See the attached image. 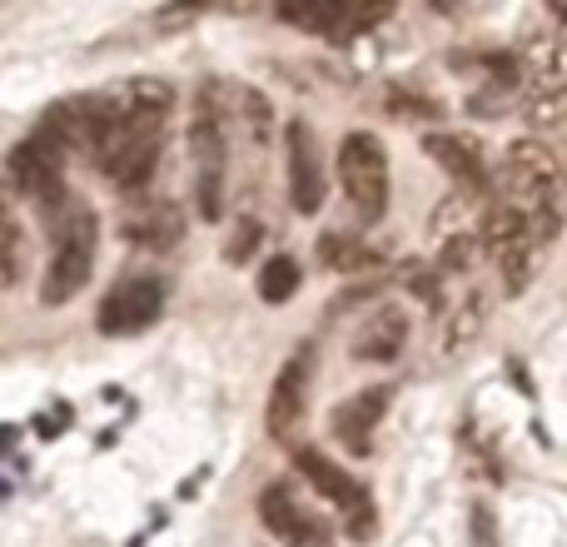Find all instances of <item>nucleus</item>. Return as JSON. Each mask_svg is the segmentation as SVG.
I'll use <instances>...</instances> for the list:
<instances>
[{"label": "nucleus", "mask_w": 567, "mask_h": 547, "mask_svg": "<svg viewBox=\"0 0 567 547\" xmlns=\"http://www.w3.org/2000/svg\"><path fill=\"white\" fill-rule=\"evenodd\" d=\"M95 255H100L95 209L80 205V199H65V205L50 215V259H45V274H40V303L60 309V303L75 299L90 283Z\"/></svg>", "instance_id": "f257e3e1"}, {"label": "nucleus", "mask_w": 567, "mask_h": 547, "mask_svg": "<svg viewBox=\"0 0 567 547\" xmlns=\"http://www.w3.org/2000/svg\"><path fill=\"white\" fill-rule=\"evenodd\" d=\"M189 165H195V209L215 225L225 215V179H229V130H225V90L209 80L195 95L189 120Z\"/></svg>", "instance_id": "f03ea898"}, {"label": "nucleus", "mask_w": 567, "mask_h": 547, "mask_svg": "<svg viewBox=\"0 0 567 547\" xmlns=\"http://www.w3.org/2000/svg\"><path fill=\"white\" fill-rule=\"evenodd\" d=\"M65 159H70V149L60 145V140H50L45 130L35 125L6 155V185H10V195L40 205L45 215H55V209L70 199L65 195Z\"/></svg>", "instance_id": "7ed1b4c3"}, {"label": "nucleus", "mask_w": 567, "mask_h": 547, "mask_svg": "<svg viewBox=\"0 0 567 547\" xmlns=\"http://www.w3.org/2000/svg\"><path fill=\"white\" fill-rule=\"evenodd\" d=\"M339 185L359 225H379L389 215V149L373 130H349L339 145Z\"/></svg>", "instance_id": "20e7f679"}, {"label": "nucleus", "mask_w": 567, "mask_h": 547, "mask_svg": "<svg viewBox=\"0 0 567 547\" xmlns=\"http://www.w3.org/2000/svg\"><path fill=\"white\" fill-rule=\"evenodd\" d=\"M293 468H299L303 478H309V488L319 493L333 513H339L343 533H349L353 543H369L373 533H379V508H373V493L363 488L359 478H349V473H343L333 458H323L319 448H299V453H293Z\"/></svg>", "instance_id": "39448f33"}, {"label": "nucleus", "mask_w": 567, "mask_h": 547, "mask_svg": "<svg viewBox=\"0 0 567 547\" xmlns=\"http://www.w3.org/2000/svg\"><path fill=\"white\" fill-rule=\"evenodd\" d=\"M165 303H169L165 274H130V279H120L105 293V303L95 313V329L105 339H135V333H145L165 313Z\"/></svg>", "instance_id": "423d86ee"}, {"label": "nucleus", "mask_w": 567, "mask_h": 547, "mask_svg": "<svg viewBox=\"0 0 567 547\" xmlns=\"http://www.w3.org/2000/svg\"><path fill=\"white\" fill-rule=\"evenodd\" d=\"M309 383H313V343H299L289 353V363L275 373V383H269V409H265L269 438L293 453H299L303 423H309Z\"/></svg>", "instance_id": "0eeeda50"}, {"label": "nucleus", "mask_w": 567, "mask_h": 547, "mask_svg": "<svg viewBox=\"0 0 567 547\" xmlns=\"http://www.w3.org/2000/svg\"><path fill=\"white\" fill-rule=\"evenodd\" d=\"M259 523L279 547H333L329 518H319V508H309L293 483H269L259 493Z\"/></svg>", "instance_id": "6e6552de"}, {"label": "nucleus", "mask_w": 567, "mask_h": 547, "mask_svg": "<svg viewBox=\"0 0 567 547\" xmlns=\"http://www.w3.org/2000/svg\"><path fill=\"white\" fill-rule=\"evenodd\" d=\"M284 179H289V199L299 215H319L323 195H329V169H323V149L309 120H289L284 125Z\"/></svg>", "instance_id": "1a4fd4ad"}, {"label": "nucleus", "mask_w": 567, "mask_h": 547, "mask_svg": "<svg viewBox=\"0 0 567 547\" xmlns=\"http://www.w3.org/2000/svg\"><path fill=\"white\" fill-rule=\"evenodd\" d=\"M389 399H393V389H363V393H353V399H343L339 409H333V419H329V433L339 438V448L343 453H369L373 448V433H379V423H383V413H389Z\"/></svg>", "instance_id": "9d476101"}, {"label": "nucleus", "mask_w": 567, "mask_h": 547, "mask_svg": "<svg viewBox=\"0 0 567 547\" xmlns=\"http://www.w3.org/2000/svg\"><path fill=\"white\" fill-rule=\"evenodd\" d=\"M125 239L140 249H155V255H165V249H175L179 239H185V209L175 205V199L165 195H145L135 209H130L125 219Z\"/></svg>", "instance_id": "9b49d317"}, {"label": "nucleus", "mask_w": 567, "mask_h": 547, "mask_svg": "<svg viewBox=\"0 0 567 547\" xmlns=\"http://www.w3.org/2000/svg\"><path fill=\"white\" fill-rule=\"evenodd\" d=\"M389 16V6H284L279 20L289 25H303L313 35H329V40H349V35H363L369 25Z\"/></svg>", "instance_id": "f8f14e48"}, {"label": "nucleus", "mask_w": 567, "mask_h": 547, "mask_svg": "<svg viewBox=\"0 0 567 547\" xmlns=\"http://www.w3.org/2000/svg\"><path fill=\"white\" fill-rule=\"evenodd\" d=\"M403 343H409V319H403V309H373L369 319L359 323V333H353V359L389 363L403 353Z\"/></svg>", "instance_id": "ddd939ff"}, {"label": "nucleus", "mask_w": 567, "mask_h": 547, "mask_svg": "<svg viewBox=\"0 0 567 547\" xmlns=\"http://www.w3.org/2000/svg\"><path fill=\"white\" fill-rule=\"evenodd\" d=\"M423 149H429L433 159H439L443 169H449L458 185H483V175H488V159H483V145L473 135H453V130H433V135H423Z\"/></svg>", "instance_id": "4468645a"}, {"label": "nucleus", "mask_w": 567, "mask_h": 547, "mask_svg": "<svg viewBox=\"0 0 567 547\" xmlns=\"http://www.w3.org/2000/svg\"><path fill=\"white\" fill-rule=\"evenodd\" d=\"M528 70L538 80V95L567 90V35H538L528 45Z\"/></svg>", "instance_id": "2eb2a0df"}, {"label": "nucleus", "mask_w": 567, "mask_h": 547, "mask_svg": "<svg viewBox=\"0 0 567 547\" xmlns=\"http://www.w3.org/2000/svg\"><path fill=\"white\" fill-rule=\"evenodd\" d=\"M483 319H488V299H483V293H468V299L449 313V323H443V353L458 359V353L483 333Z\"/></svg>", "instance_id": "dca6fc26"}, {"label": "nucleus", "mask_w": 567, "mask_h": 547, "mask_svg": "<svg viewBox=\"0 0 567 547\" xmlns=\"http://www.w3.org/2000/svg\"><path fill=\"white\" fill-rule=\"evenodd\" d=\"M313 255H319V265L333 269V274H359V269L379 265V255H373L363 239H353V235H323L319 245H313Z\"/></svg>", "instance_id": "f3484780"}, {"label": "nucleus", "mask_w": 567, "mask_h": 547, "mask_svg": "<svg viewBox=\"0 0 567 547\" xmlns=\"http://www.w3.org/2000/svg\"><path fill=\"white\" fill-rule=\"evenodd\" d=\"M0 249H6L0 283H6V289H16V283L25 279V229H20V215L10 205H6V215H0Z\"/></svg>", "instance_id": "a211bd4d"}, {"label": "nucleus", "mask_w": 567, "mask_h": 547, "mask_svg": "<svg viewBox=\"0 0 567 547\" xmlns=\"http://www.w3.org/2000/svg\"><path fill=\"white\" fill-rule=\"evenodd\" d=\"M299 293V265L289 255H275L265 269H259V299L265 303H289Z\"/></svg>", "instance_id": "6ab92c4d"}, {"label": "nucleus", "mask_w": 567, "mask_h": 547, "mask_svg": "<svg viewBox=\"0 0 567 547\" xmlns=\"http://www.w3.org/2000/svg\"><path fill=\"white\" fill-rule=\"evenodd\" d=\"M235 110H239V120H245V130H249V135H255L259 145H265V140H269V130H275V125H269V120H275V115H269L265 95H259V90H235Z\"/></svg>", "instance_id": "aec40b11"}, {"label": "nucleus", "mask_w": 567, "mask_h": 547, "mask_svg": "<svg viewBox=\"0 0 567 547\" xmlns=\"http://www.w3.org/2000/svg\"><path fill=\"white\" fill-rule=\"evenodd\" d=\"M478 245L483 239H473V235H449V245H443V255H439V269L443 274H463L473 265V255H478Z\"/></svg>", "instance_id": "412c9836"}, {"label": "nucleus", "mask_w": 567, "mask_h": 547, "mask_svg": "<svg viewBox=\"0 0 567 547\" xmlns=\"http://www.w3.org/2000/svg\"><path fill=\"white\" fill-rule=\"evenodd\" d=\"M528 115H533V125H563V120H567V90L533 95L528 100Z\"/></svg>", "instance_id": "4be33fe9"}, {"label": "nucleus", "mask_w": 567, "mask_h": 547, "mask_svg": "<svg viewBox=\"0 0 567 547\" xmlns=\"http://www.w3.org/2000/svg\"><path fill=\"white\" fill-rule=\"evenodd\" d=\"M255 249H259V225H255V219H239L235 239L225 245V259H229V265H245V259L255 255Z\"/></svg>", "instance_id": "5701e85b"}]
</instances>
